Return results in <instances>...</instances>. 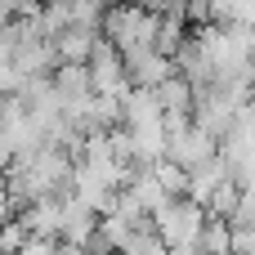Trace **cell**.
I'll use <instances>...</instances> for the list:
<instances>
[{
  "label": "cell",
  "instance_id": "1",
  "mask_svg": "<svg viewBox=\"0 0 255 255\" xmlns=\"http://www.w3.org/2000/svg\"><path fill=\"white\" fill-rule=\"evenodd\" d=\"M157 22H161V13L139 9L134 0H117V4L103 9V18H99V36H103L117 54H126V49H143V45L152 49Z\"/></svg>",
  "mask_w": 255,
  "mask_h": 255
},
{
  "label": "cell",
  "instance_id": "2",
  "mask_svg": "<svg viewBox=\"0 0 255 255\" xmlns=\"http://www.w3.org/2000/svg\"><path fill=\"white\" fill-rule=\"evenodd\" d=\"M152 238L166 247V251H179V247H193L202 224H206V211L193 202V197H170L161 211H152Z\"/></svg>",
  "mask_w": 255,
  "mask_h": 255
},
{
  "label": "cell",
  "instance_id": "3",
  "mask_svg": "<svg viewBox=\"0 0 255 255\" xmlns=\"http://www.w3.org/2000/svg\"><path fill=\"white\" fill-rule=\"evenodd\" d=\"M85 81H90V94H99V99H121V94L130 90L126 67H121V54H117L103 36L94 40V49H90V58H85Z\"/></svg>",
  "mask_w": 255,
  "mask_h": 255
},
{
  "label": "cell",
  "instance_id": "4",
  "mask_svg": "<svg viewBox=\"0 0 255 255\" xmlns=\"http://www.w3.org/2000/svg\"><path fill=\"white\" fill-rule=\"evenodd\" d=\"M121 67H126V81L134 85V90H152L161 76H170L175 67H170V58L166 54H157V49H126L121 54Z\"/></svg>",
  "mask_w": 255,
  "mask_h": 255
},
{
  "label": "cell",
  "instance_id": "5",
  "mask_svg": "<svg viewBox=\"0 0 255 255\" xmlns=\"http://www.w3.org/2000/svg\"><path fill=\"white\" fill-rule=\"evenodd\" d=\"M49 40H54V58H58V63H85L90 49H94V40H99V27H81V22H72V27L54 31Z\"/></svg>",
  "mask_w": 255,
  "mask_h": 255
},
{
  "label": "cell",
  "instance_id": "6",
  "mask_svg": "<svg viewBox=\"0 0 255 255\" xmlns=\"http://www.w3.org/2000/svg\"><path fill=\"white\" fill-rule=\"evenodd\" d=\"M152 99H157L161 117H188V108H193V85H188L179 72H170V76H161V81L152 85Z\"/></svg>",
  "mask_w": 255,
  "mask_h": 255
},
{
  "label": "cell",
  "instance_id": "7",
  "mask_svg": "<svg viewBox=\"0 0 255 255\" xmlns=\"http://www.w3.org/2000/svg\"><path fill=\"white\" fill-rule=\"evenodd\" d=\"M148 166H152V179L161 184L166 197H184V184H188V170H184V166H175V161H166V157H157V161H148Z\"/></svg>",
  "mask_w": 255,
  "mask_h": 255
},
{
  "label": "cell",
  "instance_id": "8",
  "mask_svg": "<svg viewBox=\"0 0 255 255\" xmlns=\"http://www.w3.org/2000/svg\"><path fill=\"white\" fill-rule=\"evenodd\" d=\"M22 247H27V229H22L18 215H9V220L0 224V255H18Z\"/></svg>",
  "mask_w": 255,
  "mask_h": 255
},
{
  "label": "cell",
  "instance_id": "9",
  "mask_svg": "<svg viewBox=\"0 0 255 255\" xmlns=\"http://www.w3.org/2000/svg\"><path fill=\"white\" fill-rule=\"evenodd\" d=\"M139 9H152V13H175L179 18V0H134Z\"/></svg>",
  "mask_w": 255,
  "mask_h": 255
},
{
  "label": "cell",
  "instance_id": "10",
  "mask_svg": "<svg viewBox=\"0 0 255 255\" xmlns=\"http://www.w3.org/2000/svg\"><path fill=\"white\" fill-rule=\"evenodd\" d=\"M9 215H13V211H9V193H4V184H0V224H4Z\"/></svg>",
  "mask_w": 255,
  "mask_h": 255
},
{
  "label": "cell",
  "instance_id": "11",
  "mask_svg": "<svg viewBox=\"0 0 255 255\" xmlns=\"http://www.w3.org/2000/svg\"><path fill=\"white\" fill-rule=\"evenodd\" d=\"M103 4H117V0H103Z\"/></svg>",
  "mask_w": 255,
  "mask_h": 255
}]
</instances>
